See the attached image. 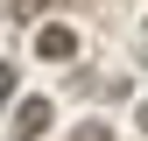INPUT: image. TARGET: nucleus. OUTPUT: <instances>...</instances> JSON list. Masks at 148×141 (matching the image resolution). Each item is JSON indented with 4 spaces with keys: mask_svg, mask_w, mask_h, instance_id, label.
Instances as JSON below:
<instances>
[{
    "mask_svg": "<svg viewBox=\"0 0 148 141\" xmlns=\"http://www.w3.org/2000/svg\"><path fill=\"white\" fill-rule=\"evenodd\" d=\"M35 49H42L49 64H71V57H78V35H71V28H42V35H35Z\"/></svg>",
    "mask_w": 148,
    "mask_h": 141,
    "instance_id": "2",
    "label": "nucleus"
},
{
    "mask_svg": "<svg viewBox=\"0 0 148 141\" xmlns=\"http://www.w3.org/2000/svg\"><path fill=\"white\" fill-rule=\"evenodd\" d=\"M49 7V0H14V14H42Z\"/></svg>",
    "mask_w": 148,
    "mask_h": 141,
    "instance_id": "5",
    "label": "nucleus"
},
{
    "mask_svg": "<svg viewBox=\"0 0 148 141\" xmlns=\"http://www.w3.org/2000/svg\"><path fill=\"white\" fill-rule=\"evenodd\" d=\"M35 134H49V99H28V106H21V120H14V134H7V141H35Z\"/></svg>",
    "mask_w": 148,
    "mask_h": 141,
    "instance_id": "1",
    "label": "nucleus"
},
{
    "mask_svg": "<svg viewBox=\"0 0 148 141\" xmlns=\"http://www.w3.org/2000/svg\"><path fill=\"white\" fill-rule=\"evenodd\" d=\"M71 141H113V134H106V127H99V120H85V127H78V134H71Z\"/></svg>",
    "mask_w": 148,
    "mask_h": 141,
    "instance_id": "4",
    "label": "nucleus"
},
{
    "mask_svg": "<svg viewBox=\"0 0 148 141\" xmlns=\"http://www.w3.org/2000/svg\"><path fill=\"white\" fill-rule=\"evenodd\" d=\"M14 85H21V78H14V64H0V106L14 99Z\"/></svg>",
    "mask_w": 148,
    "mask_h": 141,
    "instance_id": "3",
    "label": "nucleus"
}]
</instances>
